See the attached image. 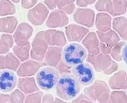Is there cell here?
Wrapping results in <instances>:
<instances>
[{
  "instance_id": "cell-1",
  "label": "cell",
  "mask_w": 127,
  "mask_h": 103,
  "mask_svg": "<svg viewBox=\"0 0 127 103\" xmlns=\"http://www.w3.org/2000/svg\"><path fill=\"white\" fill-rule=\"evenodd\" d=\"M55 87L58 97L67 101L74 100L80 91V85L71 73H61Z\"/></svg>"
},
{
  "instance_id": "cell-2",
  "label": "cell",
  "mask_w": 127,
  "mask_h": 103,
  "mask_svg": "<svg viewBox=\"0 0 127 103\" xmlns=\"http://www.w3.org/2000/svg\"><path fill=\"white\" fill-rule=\"evenodd\" d=\"M87 58V51L82 45L71 43L65 46L62 52V61L69 67L83 63Z\"/></svg>"
},
{
  "instance_id": "cell-3",
  "label": "cell",
  "mask_w": 127,
  "mask_h": 103,
  "mask_svg": "<svg viewBox=\"0 0 127 103\" xmlns=\"http://www.w3.org/2000/svg\"><path fill=\"white\" fill-rule=\"evenodd\" d=\"M59 78L58 71L52 67L45 66L41 67L36 76L37 86L43 91L53 89L57 84Z\"/></svg>"
},
{
  "instance_id": "cell-4",
  "label": "cell",
  "mask_w": 127,
  "mask_h": 103,
  "mask_svg": "<svg viewBox=\"0 0 127 103\" xmlns=\"http://www.w3.org/2000/svg\"><path fill=\"white\" fill-rule=\"evenodd\" d=\"M84 93L92 100H98L100 103H112L109 96V88L103 81H96L92 86L85 88Z\"/></svg>"
},
{
  "instance_id": "cell-5",
  "label": "cell",
  "mask_w": 127,
  "mask_h": 103,
  "mask_svg": "<svg viewBox=\"0 0 127 103\" xmlns=\"http://www.w3.org/2000/svg\"><path fill=\"white\" fill-rule=\"evenodd\" d=\"M71 73L74 76L80 85L87 86L95 80V73L89 63H81L71 68Z\"/></svg>"
},
{
  "instance_id": "cell-6",
  "label": "cell",
  "mask_w": 127,
  "mask_h": 103,
  "mask_svg": "<svg viewBox=\"0 0 127 103\" xmlns=\"http://www.w3.org/2000/svg\"><path fill=\"white\" fill-rule=\"evenodd\" d=\"M31 58L39 62L43 61L48 49V44L45 39V31H39L36 34L31 43Z\"/></svg>"
},
{
  "instance_id": "cell-7",
  "label": "cell",
  "mask_w": 127,
  "mask_h": 103,
  "mask_svg": "<svg viewBox=\"0 0 127 103\" xmlns=\"http://www.w3.org/2000/svg\"><path fill=\"white\" fill-rule=\"evenodd\" d=\"M100 41V51L103 54H110L111 49L118 43L120 42V37L114 30H109L106 32H97Z\"/></svg>"
},
{
  "instance_id": "cell-8",
  "label": "cell",
  "mask_w": 127,
  "mask_h": 103,
  "mask_svg": "<svg viewBox=\"0 0 127 103\" xmlns=\"http://www.w3.org/2000/svg\"><path fill=\"white\" fill-rule=\"evenodd\" d=\"M47 7L42 3H39L28 13V21L34 25H41L48 15Z\"/></svg>"
},
{
  "instance_id": "cell-9",
  "label": "cell",
  "mask_w": 127,
  "mask_h": 103,
  "mask_svg": "<svg viewBox=\"0 0 127 103\" xmlns=\"http://www.w3.org/2000/svg\"><path fill=\"white\" fill-rule=\"evenodd\" d=\"M95 13L90 8H77L74 14V21L86 28H91L95 22Z\"/></svg>"
},
{
  "instance_id": "cell-10",
  "label": "cell",
  "mask_w": 127,
  "mask_h": 103,
  "mask_svg": "<svg viewBox=\"0 0 127 103\" xmlns=\"http://www.w3.org/2000/svg\"><path fill=\"white\" fill-rule=\"evenodd\" d=\"M17 85L16 75L11 70L0 71V91L8 93L12 91Z\"/></svg>"
},
{
  "instance_id": "cell-11",
  "label": "cell",
  "mask_w": 127,
  "mask_h": 103,
  "mask_svg": "<svg viewBox=\"0 0 127 103\" xmlns=\"http://www.w3.org/2000/svg\"><path fill=\"white\" fill-rule=\"evenodd\" d=\"M33 34V28L26 22L20 23L16 27L13 38L16 45H24L28 43V40Z\"/></svg>"
},
{
  "instance_id": "cell-12",
  "label": "cell",
  "mask_w": 127,
  "mask_h": 103,
  "mask_svg": "<svg viewBox=\"0 0 127 103\" xmlns=\"http://www.w3.org/2000/svg\"><path fill=\"white\" fill-rule=\"evenodd\" d=\"M87 61L89 64H91L94 69L97 71H104L106 70L112 64V60L109 55L99 53L96 55H87Z\"/></svg>"
},
{
  "instance_id": "cell-13",
  "label": "cell",
  "mask_w": 127,
  "mask_h": 103,
  "mask_svg": "<svg viewBox=\"0 0 127 103\" xmlns=\"http://www.w3.org/2000/svg\"><path fill=\"white\" fill-rule=\"evenodd\" d=\"M41 67L42 64L39 61L35 60H27L19 65L16 73L19 77H31L38 72Z\"/></svg>"
},
{
  "instance_id": "cell-14",
  "label": "cell",
  "mask_w": 127,
  "mask_h": 103,
  "mask_svg": "<svg viewBox=\"0 0 127 103\" xmlns=\"http://www.w3.org/2000/svg\"><path fill=\"white\" fill-rule=\"evenodd\" d=\"M68 17L67 14L61 10H55L48 16L46 21V25L48 28H61L68 25Z\"/></svg>"
},
{
  "instance_id": "cell-15",
  "label": "cell",
  "mask_w": 127,
  "mask_h": 103,
  "mask_svg": "<svg viewBox=\"0 0 127 103\" xmlns=\"http://www.w3.org/2000/svg\"><path fill=\"white\" fill-rule=\"evenodd\" d=\"M89 33V29L83 26L71 24L65 28V34L67 39L71 42H79L83 40V38Z\"/></svg>"
},
{
  "instance_id": "cell-16",
  "label": "cell",
  "mask_w": 127,
  "mask_h": 103,
  "mask_svg": "<svg viewBox=\"0 0 127 103\" xmlns=\"http://www.w3.org/2000/svg\"><path fill=\"white\" fill-rule=\"evenodd\" d=\"M45 39L51 46H64L67 40L65 34L61 31L49 29L45 31Z\"/></svg>"
},
{
  "instance_id": "cell-17",
  "label": "cell",
  "mask_w": 127,
  "mask_h": 103,
  "mask_svg": "<svg viewBox=\"0 0 127 103\" xmlns=\"http://www.w3.org/2000/svg\"><path fill=\"white\" fill-rule=\"evenodd\" d=\"M63 48L60 46H50L44 58V64L46 66L57 67L62 60Z\"/></svg>"
},
{
  "instance_id": "cell-18",
  "label": "cell",
  "mask_w": 127,
  "mask_h": 103,
  "mask_svg": "<svg viewBox=\"0 0 127 103\" xmlns=\"http://www.w3.org/2000/svg\"><path fill=\"white\" fill-rule=\"evenodd\" d=\"M82 43L85 49H87L89 55H96L100 53V41L95 32L88 33L87 35L83 38Z\"/></svg>"
},
{
  "instance_id": "cell-19",
  "label": "cell",
  "mask_w": 127,
  "mask_h": 103,
  "mask_svg": "<svg viewBox=\"0 0 127 103\" xmlns=\"http://www.w3.org/2000/svg\"><path fill=\"white\" fill-rule=\"evenodd\" d=\"M20 65V61L13 53H7L6 55H0V71L9 70L16 71Z\"/></svg>"
},
{
  "instance_id": "cell-20",
  "label": "cell",
  "mask_w": 127,
  "mask_h": 103,
  "mask_svg": "<svg viewBox=\"0 0 127 103\" xmlns=\"http://www.w3.org/2000/svg\"><path fill=\"white\" fill-rule=\"evenodd\" d=\"M18 88L25 94H30L39 91V87L33 77L20 78L18 80Z\"/></svg>"
},
{
  "instance_id": "cell-21",
  "label": "cell",
  "mask_w": 127,
  "mask_h": 103,
  "mask_svg": "<svg viewBox=\"0 0 127 103\" xmlns=\"http://www.w3.org/2000/svg\"><path fill=\"white\" fill-rule=\"evenodd\" d=\"M109 83L112 89H126L127 88V73L124 70L116 73L109 79Z\"/></svg>"
},
{
  "instance_id": "cell-22",
  "label": "cell",
  "mask_w": 127,
  "mask_h": 103,
  "mask_svg": "<svg viewBox=\"0 0 127 103\" xmlns=\"http://www.w3.org/2000/svg\"><path fill=\"white\" fill-rule=\"evenodd\" d=\"M95 24L98 31L106 32L111 30L112 26V17L111 15L107 13H97L95 19Z\"/></svg>"
},
{
  "instance_id": "cell-23",
  "label": "cell",
  "mask_w": 127,
  "mask_h": 103,
  "mask_svg": "<svg viewBox=\"0 0 127 103\" xmlns=\"http://www.w3.org/2000/svg\"><path fill=\"white\" fill-rule=\"evenodd\" d=\"M18 25L16 18L13 16L3 17L0 19V32L10 34L13 33Z\"/></svg>"
},
{
  "instance_id": "cell-24",
  "label": "cell",
  "mask_w": 127,
  "mask_h": 103,
  "mask_svg": "<svg viewBox=\"0 0 127 103\" xmlns=\"http://www.w3.org/2000/svg\"><path fill=\"white\" fill-rule=\"evenodd\" d=\"M30 43L24 45H16L13 46V54L20 61H25L30 57Z\"/></svg>"
},
{
  "instance_id": "cell-25",
  "label": "cell",
  "mask_w": 127,
  "mask_h": 103,
  "mask_svg": "<svg viewBox=\"0 0 127 103\" xmlns=\"http://www.w3.org/2000/svg\"><path fill=\"white\" fill-rule=\"evenodd\" d=\"M127 10V1L126 0H112L111 16H118L124 14Z\"/></svg>"
},
{
  "instance_id": "cell-26",
  "label": "cell",
  "mask_w": 127,
  "mask_h": 103,
  "mask_svg": "<svg viewBox=\"0 0 127 103\" xmlns=\"http://www.w3.org/2000/svg\"><path fill=\"white\" fill-rule=\"evenodd\" d=\"M112 27L118 34L122 35L127 28V19L124 16L115 17L112 21Z\"/></svg>"
},
{
  "instance_id": "cell-27",
  "label": "cell",
  "mask_w": 127,
  "mask_h": 103,
  "mask_svg": "<svg viewBox=\"0 0 127 103\" xmlns=\"http://www.w3.org/2000/svg\"><path fill=\"white\" fill-rule=\"evenodd\" d=\"M16 12L14 4L10 0H0V16L13 15Z\"/></svg>"
},
{
  "instance_id": "cell-28",
  "label": "cell",
  "mask_w": 127,
  "mask_h": 103,
  "mask_svg": "<svg viewBox=\"0 0 127 103\" xmlns=\"http://www.w3.org/2000/svg\"><path fill=\"white\" fill-rule=\"evenodd\" d=\"M125 45L124 41H120L114 47L112 48L110 54L112 58L116 61H121L122 60V49Z\"/></svg>"
},
{
  "instance_id": "cell-29",
  "label": "cell",
  "mask_w": 127,
  "mask_h": 103,
  "mask_svg": "<svg viewBox=\"0 0 127 103\" xmlns=\"http://www.w3.org/2000/svg\"><path fill=\"white\" fill-rule=\"evenodd\" d=\"M112 0H99L95 4V8L98 11H105L110 14L112 11Z\"/></svg>"
},
{
  "instance_id": "cell-30",
  "label": "cell",
  "mask_w": 127,
  "mask_h": 103,
  "mask_svg": "<svg viewBox=\"0 0 127 103\" xmlns=\"http://www.w3.org/2000/svg\"><path fill=\"white\" fill-rule=\"evenodd\" d=\"M43 97V93L41 91H37L28 94L25 98L24 103H41Z\"/></svg>"
},
{
  "instance_id": "cell-31",
  "label": "cell",
  "mask_w": 127,
  "mask_h": 103,
  "mask_svg": "<svg viewBox=\"0 0 127 103\" xmlns=\"http://www.w3.org/2000/svg\"><path fill=\"white\" fill-rule=\"evenodd\" d=\"M112 103H127V95L124 91H114L111 94Z\"/></svg>"
},
{
  "instance_id": "cell-32",
  "label": "cell",
  "mask_w": 127,
  "mask_h": 103,
  "mask_svg": "<svg viewBox=\"0 0 127 103\" xmlns=\"http://www.w3.org/2000/svg\"><path fill=\"white\" fill-rule=\"evenodd\" d=\"M25 98V94H23L19 89H16L14 91H13L10 95V103H24Z\"/></svg>"
},
{
  "instance_id": "cell-33",
  "label": "cell",
  "mask_w": 127,
  "mask_h": 103,
  "mask_svg": "<svg viewBox=\"0 0 127 103\" xmlns=\"http://www.w3.org/2000/svg\"><path fill=\"white\" fill-rule=\"evenodd\" d=\"M1 41L3 43V45L7 47V49H10L13 46V38L11 35L7 34H4L1 36Z\"/></svg>"
},
{
  "instance_id": "cell-34",
  "label": "cell",
  "mask_w": 127,
  "mask_h": 103,
  "mask_svg": "<svg viewBox=\"0 0 127 103\" xmlns=\"http://www.w3.org/2000/svg\"><path fill=\"white\" fill-rule=\"evenodd\" d=\"M75 0H54L55 4L60 10H63L65 7L74 4Z\"/></svg>"
},
{
  "instance_id": "cell-35",
  "label": "cell",
  "mask_w": 127,
  "mask_h": 103,
  "mask_svg": "<svg viewBox=\"0 0 127 103\" xmlns=\"http://www.w3.org/2000/svg\"><path fill=\"white\" fill-rule=\"evenodd\" d=\"M57 70L58 71V73H60V74L61 73H71V68L68 67L62 60L59 63V64L56 67Z\"/></svg>"
},
{
  "instance_id": "cell-36",
  "label": "cell",
  "mask_w": 127,
  "mask_h": 103,
  "mask_svg": "<svg viewBox=\"0 0 127 103\" xmlns=\"http://www.w3.org/2000/svg\"><path fill=\"white\" fill-rule=\"evenodd\" d=\"M38 0H22V7L25 9H29L35 6Z\"/></svg>"
},
{
  "instance_id": "cell-37",
  "label": "cell",
  "mask_w": 127,
  "mask_h": 103,
  "mask_svg": "<svg viewBox=\"0 0 127 103\" xmlns=\"http://www.w3.org/2000/svg\"><path fill=\"white\" fill-rule=\"evenodd\" d=\"M118 64L115 61H112L111 65H110L106 70H104L103 73H104L106 75H110V74H112L113 73H115V72L118 70Z\"/></svg>"
},
{
  "instance_id": "cell-38",
  "label": "cell",
  "mask_w": 127,
  "mask_h": 103,
  "mask_svg": "<svg viewBox=\"0 0 127 103\" xmlns=\"http://www.w3.org/2000/svg\"><path fill=\"white\" fill-rule=\"evenodd\" d=\"M72 103H92V102L85 95L81 94L73 100Z\"/></svg>"
},
{
  "instance_id": "cell-39",
  "label": "cell",
  "mask_w": 127,
  "mask_h": 103,
  "mask_svg": "<svg viewBox=\"0 0 127 103\" xmlns=\"http://www.w3.org/2000/svg\"><path fill=\"white\" fill-rule=\"evenodd\" d=\"M97 0H76L77 5H78L80 7H84L88 5L92 4L95 3Z\"/></svg>"
},
{
  "instance_id": "cell-40",
  "label": "cell",
  "mask_w": 127,
  "mask_h": 103,
  "mask_svg": "<svg viewBox=\"0 0 127 103\" xmlns=\"http://www.w3.org/2000/svg\"><path fill=\"white\" fill-rule=\"evenodd\" d=\"M54 97L51 94H45L42 97L41 103H54Z\"/></svg>"
},
{
  "instance_id": "cell-41",
  "label": "cell",
  "mask_w": 127,
  "mask_h": 103,
  "mask_svg": "<svg viewBox=\"0 0 127 103\" xmlns=\"http://www.w3.org/2000/svg\"><path fill=\"white\" fill-rule=\"evenodd\" d=\"M45 4L50 10H54L57 7L54 0H45Z\"/></svg>"
},
{
  "instance_id": "cell-42",
  "label": "cell",
  "mask_w": 127,
  "mask_h": 103,
  "mask_svg": "<svg viewBox=\"0 0 127 103\" xmlns=\"http://www.w3.org/2000/svg\"><path fill=\"white\" fill-rule=\"evenodd\" d=\"M10 102V95L8 94H0V103H8Z\"/></svg>"
},
{
  "instance_id": "cell-43",
  "label": "cell",
  "mask_w": 127,
  "mask_h": 103,
  "mask_svg": "<svg viewBox=\"0 0 127 103\" xmlns=\"http://www.w3.org/2000/svg\"><path fill=\"white\" fill-rule=\"evenodd\" d=\"M122 58L124 60V61L125 62V64L127 65V43L124 45V46L123 47V50H122Z\"/></svg>"
},
{
  "instance_id": "cell-44",
  "label": "cell",
  "mask_w": 127,
  "mask_h": 103,
  "mask_svg": "<svg viewBox=\"0 0 127 103\" xmlns=\"http://www.w3.org/2000/svg\"><path fill=\"white\" fill-rule=\"evenodd\" d=\"M9 49H7V47H5L3 43H1V39H0V55H4V54H6L9 52Z\"/></svg>"
},
{
  "instance_id": "cell-45",
  "label": "cell",
  "mask_w": 127,
  "mask_h": 103,
  "mask_svg": "<svg viewBox=\"0 0 127 103\" xmlns=\"http://www.w3.org/2000/svg\"><path fill=\"white\" fill-rule=\"evenodd\" d=\"M121 37L124 40H127V28L125 30V31L122 34V35H121Z\"/></svg>"
},
{
  "instance_id": "cell-46",
  "label": "cell",
  "mask_w": 127,
  "mask_h": 103,
  "mask_svg": "<svg viewBox=\"0 0 127 103\" xmlns=\"http://www.w3.org/2000/svg\"><path fill=\"white\" fill-rule=\"evenodd\" d=\"M65 103V101H63V100L60 99V98H55L54 100V103Z\"/></svg>"
},
{
  "instance_id": "cell-47",
  "label": "cell",
  "mask_w": 127,
  "mask_h": 103,
  "mask_svg": "<svg viewBox=\"0 0 127 103\" xmlns=\"http://www.w3.org/2000/svg\"><path fill=\"white\" fill-rule=\"evenodd\" d=\"M11 1H13V2H15V3H18V2H19L20 0H11Z\"/></svg>"
},
{
  "instance_id": "cell-48",
  "label": "cell",
  "mask_w": 127,
  "mask_h": 103,
  "mask_svg": "<svg viewBox=\"0 0 127 103\" xmlns=\"http://www.w3.org/2000/svg\"></svg>"
},
{
  "instance_id": "cell-49",
  "label": "cell",
  "mask_w": 127,
  "mask_h": 103,
  "mask_svg": "<svg viewBox=\"0 0 127 103\" xmlns=\"http://www.w3.org/2000/svg\"><path fill=\"white\" fill-rule=\"evenodd\" d=\"M126 1H127V0H126Z\"/></svg>"
}]
</instances>
